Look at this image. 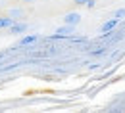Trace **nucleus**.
I'll return each mask as SVG.
<instances>
[{
    "label": "nucleus",
    "mask_w": 125,
    "mask_h": 113,
    "mask_svg": "<svg viewBox=\"0 0 125 113\" xmlns=\"http://www.w3.org/2000/svg\"><path fill=\"white\" fill-rule=\"evenodd\" d=\"M37 40H39V35H27V36H23L19 40V46H27V44H33Z\"/></svg>",
    "instance_id": "4"
},
{
    "label": "nucleus",
    "mask_w": 125,
    "mask_h": 113,
    "mask_svg": "<svg viewBox=\"0 0 125 113\" xmlns=\"http://www.w3.org/2000/svg\"><path fill=\"white\" fill-rule=\"evenodd\" d=\"M87 2L89 0H75V4H79V6H87Z\"/></svg>",
    "instance_id": "9"
},
{
    "label": "nucleus",
    "mask_w": 125,
    "mask_h": 113,
    "mask_svg": "<svg viewBox=\"0 0 125 113\" xmlns=\"http://www.w3.org/2000/svg\"><path fill=\"white\" fill-rule=\"evenodd\" d=\"M27 31V23H17V21H14L10 27H8V33L10 35H19V33H25Z\"/></svg>",
    "instance_id": "1"
},
{
    "label": "nucleus",
    "mask_w": 125,
    "mask_h": 113,
    "mask_svg": "<svg viewBox=\"0 0 125 113\" xmlns=\"http://www.w3.org/2000/svg\"><path fill=\"white\" fill-rule=\"evenodd\" d=\"M91 54H93V56H102V54H106V48H96V50H93Z\"/></svg>",
    "instance_id": "7"
},
{
    "label": "nucleus",
    "mask_w": 125,
    "mask_h": 113,
    "mask_svg": "<svg viewBox=\"0 0 125 113\" xmlns=\"http://www.w3.org/2000/svg\"><path fill=\"white\" fill-rule=\"evenodd\" d=\"M117 23H119V19H117V17H114V19L106 21V23L100 27V31H102V33H112L114 29H115V27H117Z\"/></svg>",
    "instance_id": "3"
},
{
    "label": "nucleus",
    "mask_w": 125,
    "mask_h": 113,
    "mask_svg": "<svg viewBox=\"0 0 125 113\" xmlns=\"http://www.w3.org/2000/svg\"><path fill=\"white\" fill-rule=\"evenodd\" d=\"M94 6H96V2H94V0H89V2H87V8H94Z\"/></svg>",
    "instance_id": "10"
},
{
    "label": "nucleus",
    "mask_w": 125,
    "mask_h": 113,
    "mask_svg": "<svg viewBox=\"0 0 125 113\" xmlns=\"http://www.w3.org/2000/svg\"><path fill=\"white\" fill-rule=\"evenodd\" d=\"M73 29H75V25H63V27H60V29H58V35H65V36H67V35H71V33H73Z\"/></svg>",
    "instance_id": "6"
},
{
    "label": "nucleus",
    "mask_w": 125,
    "mask_h": 113,
    "mask_svg": "<svg viewBox=\"0 0 125 113\" xmlns=\"http://www.w3.org/2000/svg\"><path fill=\"white\" fill-rule=\"evenodd\" d=\"M23 2H35V0H23Z\"/></svg>",
    "instance_id": "11"
},
{
    "label": "nucleus",
    "mask_w": 125,
    "mask_h": 113,
    "mask_svg": "<svg viewBox=\"0 0 125 113\" xmlns=\"http://www.w3.org/2000/svg\"><path fill=\"white\" fill-rule=\"evenodd\" d=\"M123 16H125V10H117V12L114 14V17H117V19H119V17H123Z\"/></svg>",
    "instance_id": "8"
},
{
    "label": "nucleus",
    "mask_w": 125,
    "mask_h": 113,
    "mask_svg": "<svg viewBox=\"0 0 125 113\" xmlns=\"http://www.w3.org/2000/svg\"><path fill=\"white\" fill-rule=\"evenodd\" d=\"M14 21H16V19H14V17H12V16L0 17V29H8V27H10V25H12Z\"/></svg>",
    "instance_id": "5"
},
{
    "label": "nucleus",
    "mask_w": 125,
    "mask_h": 113,
    "mask_svg": "<svg viewBox=\"0 0 125 113\" xmlns=\"http://www.w3.org/2000/svg\"><path fill=\"white\" fill-rule=\"evenodd\" d=\"M79 21H81V14L79 12H71V14H67V16L63 17V23L65 25H77Z\"/></svg>",
    "instance_id": "2"
}]
</instances>
